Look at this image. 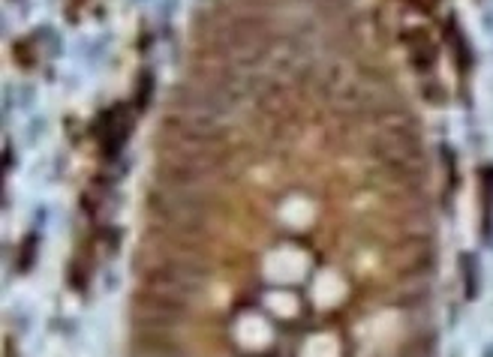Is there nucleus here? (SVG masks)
I'll return each mask as SVG.
<instances>
[{"mask_svg":"<svg viewBox=\"0 0 493 357\" xmlns=\"http://www.w3.org/2000/svg\"><path fill=\"white\" fill-rule=\"evenodd\" d=\"M184 312H187L184 300L166 298V294H157V291H145L136 300L132 318H136L139 327H166L169 330L184 318Z\"/></svg>","mask_w":493,"mask_h":357,"instance_id":"1","label":"nucleus"}]
</instances>
